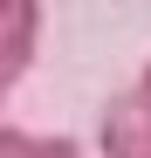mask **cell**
Instances as JSON below:
<instances>
[{
    "mask_svg": "<svg viewBox=\"0 0 151 158\" xmlns=\"http://www.w3.org/2000/svg\"><path fill=\"white\" fill-rule=\"evenodd\" d=\"M96 151L103 158H151V96L137 83L103 103V117H96Z\"/></svg>",
    "mask_w": 151,
    "mask_h": 158,
    "instance_id": "6da1fadb",
    "label": "cell"
},
{
    "mask_svg": "<svg viewBox=\"0 0 151 158\" xmlns=\"http://www.w3.org/2000/svg\"><path fill=\"white\" fill-rule=\"evenodd\" d=\"M41 48V0H0V103Z\"/></svg>",
    "mask_w": 151,
    "mask_h": 158,
    "instance_id": "7a4b0ae2",
    "label": "cell"
},
{
    "mask_svg": "<svg viewBox=\"0 0 151 158\" xmlns=\"http://www.w3.org/2000/svg\"><path fill=\"white\" fill-rule=\"evenodd\" d=\"M0 158H89L76 138H55V131H21V124H0Z\"/></svg>",
    "mask_w": 151,
    "mask_h": 158,
    "instance_id": "3957f363",
    "label": "cell"
},
{
    "mask_svg": "<svg viewBox=\"0 0 151 158\" xmlns=\"http://www.w3.org/2000/svg\"><path fill=\"white\" fill-rule=\"evenodd\" d=\"M137 89H144V96H151V62H144V76H137Z\"/></svg>",
    "mask_w": 151,
    "mask_h": 158,
    "instance_id": "277c9868",
    "label": "cell"
}]
</instances>
